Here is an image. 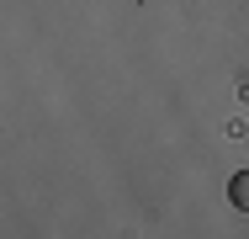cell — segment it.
<instances>
[{
	"mask_svg": "<svg viewBox=\"0 0 249 239\" xmlns=\"http://www.w3.org/2000/svg\"><path fill=\"white\" fill-rule=\"evenodd\" d=\"M228 202H233L239 213H249V170H239V176L228 181Z\"/></svg>",
	"mask_w": 249,
	"mask_h": 239,
	"instance_id": "6da1fadb",
	"label": "cell"
}]
</instances>
